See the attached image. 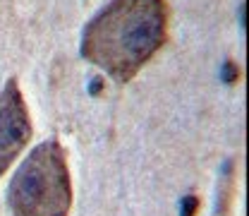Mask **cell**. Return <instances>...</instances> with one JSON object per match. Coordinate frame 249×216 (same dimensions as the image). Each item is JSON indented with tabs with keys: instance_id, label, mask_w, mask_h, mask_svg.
<instances>
[{
	"instance_id": "cell-6",
	"label": "cell",
	"mask_w": 249,
	"mask_h": 216,
	"mask_svg": "<svg viewBox=\"0 0 249 216\" xmlns=\"http://www.w3.org/2000/svg\"><path fill=\"white\" fill-rule=\"evenodd\" d=\"M103 84H106V82H103L101 77L91 79V84H89V94H91V96H98V94L103 92Z\"/></svg>"
},
{
	"instance_id": "cell-5",
	"label": "cell",
	"mask_w": 249,
	"mask_h": 216,
	"mask_svg": "<svg viewBox=\"0 0 249 216\" xmlns=\"http://www.w3.org/2000/svg\"><path fill=\"white\" fill-rule=\"evenodd\" d=\"M199 209V197L196 195H187L182 197V204H180V214L182 216H194Z\"/></svg>"
},
{
	"instance_id": "cell-2",
	"label": "cell",
	"mask_w": 249,
	"mask_h": 216,
	"mask_svg": "<svg viewBox=\"0 0 249 216\" xmlns=\"http://www.w3.org/2000/svg\"><path fill=\"white\" fill-rule=\"evenodd\" d=\"M15 216H67L72 207V183L67 154L58 139L34 147L7 187Z\"/></svg>"
},
{
	"instance_id": "cell-4",
	"label": "cell",
	"mask_w": 249,
	"mask_h": 216,
	"mask_svg": "<svg viewBox=\"0 0 249 216\" xmlns=\"http://www.w3.org/2000/svg\"><path fill=\"white\" fill-rule=\"evenodd\" d=\"M220 79H223V82H228V84H235V82L240 79V70H237V65H235L232 60H225V62H223Z\"/></svg>"
},
{
	"instance_id": "cell-7",
	"label": "cell",
	"mask_w": 249,
	"mask_h": 216,
	"mask_svg": "<svg viewBox=\"0 0 249 216\" xmlns=\"http://www.w3.org/2000/svg\"><path fill=\"white\" fill-rule=\"evenodd\" d=\"M240 27H245V2L240 5Z\"/></svg>"
},
{
	"instance_id": "cell-3",
	"label": "cell",
	"mask_w": 249,
	"mask_h": 216,
	"mask_svg": "<svg viewBox=\"0 0 249 216\" xmlns=\"http://www.w3.org/2000/svg\"><path fill=\"white\" fill-rule=\"evenodd\" d=\"M31 139V118L19 92L17 79H7L0 92V178L10 168V163L22 154Z\"/></svg>"
},
{
	"instance_id": "cell-1",
	"label": "cell",
	"mask_w": 249,
	"mask_h": 216,
	"mask_svg": "<svg viewBox=\"0 0 249 216\" xmlns=\"http://www.w3.org/2000/svg\"><path fill=\"white\" fill-rule=\"evenodd\" d=\"M168 39L165 0H110L82 34V58L129 82Z\"/></svg>"
}]
</instances>
